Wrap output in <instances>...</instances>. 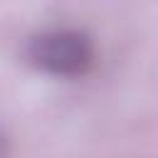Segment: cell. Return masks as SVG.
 I'll return each instance as SVG.
<instances>
[{
  "label": "cell",
  "instance_id": "2",
  "mask_svg": "<svg viewBox=\"0 0 158 158\" xmlns=\"http://www.w3.org/2000/svg\"><path fill=\"white\" fill-rule=\"evenodd\" d=\"M5 151H7V138H5L2 133H0V156H2Z\"/></svg>",
  "mask_w": 158,
  "mask_h": 158
},
{
  "label": "cell",
  "instance_id": "1",
  "mask_svg": "<svg viewBox=\"0 0 158 158\" xmlns=\"http://www.w3.org/2000/svg\"><path fill=\"white\" fill-rule=\"evenodd\" d=\"M99 59L96 42L79 27H44L27 37L25 62L52 79H84Z\"/></svg>",
  "mask_w": 158,
  "mask_h": 158
}]
</instances>
